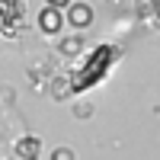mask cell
<instances>
[{
	"instance_id": "3",
	"label": "cell",
	"mask_w": 160,
	"mask_h": 160,
	"mask_svg": "<svg viewBox=\"0 0 160 160\" xmlns=\"http://www.w3.org/2000/svg\"><path fill=\"white\" fill-rule=\"evenodd\" d=\"M61 26H64V10L42 7V13H38V29H42L45 35H58Z\"/></svg>"
},
{
	"instance_id": "8",
	"label": "cell",
	"mask_w": 160,
	"mask_h": 160,
	"mask_svg": "<svg viewBox=\"0 0 160 160\" xmlns=\"http://www.w3.org/2000/svg\"><path fill=\"white\" fill-rule=\"evenodd\" d=\"M55 160H74V154H71L68 148H58V151H55Z\"/></svg>"
},
{
	"instance_id": "7",
	"label": "cell",
	"mask_w": 160,
	"mask_h": 160,
	"mask_svg": "<svg viewBox=\"0 0 160 160\" xmlns=\"http://www.w3.org/2000/svg\"><path fill=\"white\" fill-rule=\"evenodd\" d=\"M45 7H55V10H68L71 0H45Z\"/></svg>"
},
{
	"instance_id": "5",
	"label": "cell",
	"mask_w": 160,
	"mask_h": 160,
	"mask_svg": "<svg viewBox=\"0 0 160 160\" xmlns=\"http://www.w3.org/2000/svg\"><path fill=\"white\" fill-rule=\"evenodd\" d=\"M38 154H42V141H38V138H19V141H16V157L35 160Z\"/></svg>"
},
{
	"instance_id": "2",
	"label": "cell",
	"mask_w": 160,
	"mask_h": 160,
	"mask_svg": "<svg viewBox=\"0 0 160 160\" xmlns=\"http://www.w3.org/2000/svg\"><path fill=\"white\" fill-rule=\"evenodd\" d=\"M26 19V0H0V32L7 38H16Z\"/></svg>"
},
{
	"instance_id": "6",
	"label": "cell",
	"mask_w": 160,
	"mask_h": 160,
	"mask_svg": "<svg viewBox=\"0 0 160 160\" xmlns=\"http://www.w3.org/2000/svg\"><path fill=\"white\" fill-rule=\"evenodd\" d=\"M61 51H64V55H77V51H80V38H68V42L61 45Z\"/></svg>"
},
{
	"instance_id": "1",
	"label": "cell",
	"mask_w": 160,
	"mask_h": 160,
	"mask_svg": "<svg viewBox=\"0 0 160 160\" xmlns=\"http://www.w3.org/2000/svg\"><path fill=\"white\" fill-rule=\"evenodd\" d=\"M118 58H122V48H118V45H112V42H106V45H99L96 51H90V55H87V61L74 71L71 90H74V93H87L90 87L102 83V80L109 77V71L115 68V61H118Z\"/></svg>"
},
{
	"instance_id": "4",
	"label": "cell",
	"mask_w": 160,
	"mask_h": 160,
	"mask_svg": "<svg viewBox=\"0 0 160 160\" xmlns=\"http://www.w3.org/2000/svg\"><path fill=\"white\" fill-rule=\"evenodd\" d=\"M68 22L74 26V29H87V26L93 22V7L90 3H71L68 7Z\"/></svg>"
},
{
	"instance_id": "9",
	"label": "cell",
	"mask_w": 160,
	"mask_h": 160,
	"mask_svg": "<svg viewBox=\"0 0 160 160\" xmlns=\"http://www.w3.org/2000/svg\"><path fill=\"white\" fill-rule=\"evenodd\" d=\"M154 13H157V19H160V0H154Z\"/></svg>"
}]
</instances>
